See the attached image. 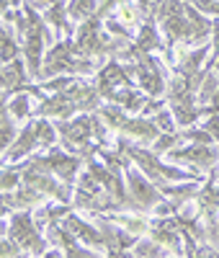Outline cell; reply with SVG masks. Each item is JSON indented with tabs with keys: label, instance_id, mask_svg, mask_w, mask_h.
Masks as SVG:
<instances>
[{
	"label": "cell",
	"instance_id": "obj_7",
	"mask_svg": "<svg viewBox=\"0 0 219 258\" xmlns=\"http://www.w3.org/2000/svg\"><path fill=\"white\" fill-rule=\"evenodd\" d=\"M26 78L29 75H26V68H24V62H21V59H16L11 64H3V96H8V91L16 93L21 88H29Z\"/></svg>",
	"mask_w": 219,
	"mask_h": 258
},
{
	"label": "cell",
	"instance_id": "obj_23",
	"mask_svg": "<svg viewBox=\"0 0 219 258\" xmlns=\"http://www.w3.org/2000/svg\"><path fill=\"white\" fill-rule=\"evenodd\" d=\"M41 258H67V255H64L62 250H47V253H44Z\"/></svg>",
	"mask_w": 219,
	"mask_h": 258
},
{
	"label": "cell",
	"instance_id": "obj_6",
	"mask_svg": "<svg viewBox=\"0 0 219 258\" xmlns=\"http://www.w3.org/2000/svg\"><path fill=\"white\" fill-rule=\"evenodd\" d=\"M196 202H199V209L204 212V217L209 225H216V209H219V186H214V181H206V186L196 194Z\"/></svg>",
	"mask_w": 219,
	"mask_h": 258
},
{
	"label": "cell",
	"instance_id": "obj_16",
	"mask_svg": "<svg viewBox=\"0 0 219 258\" xmlns=\"http://www.w3.org/2000/svg\"><path fill=\"white\" fill-rule=\"evenodd\" d=\"M152 121H155V126L160 129V135H178V121H175L170 109H163Z\"/></svg>",
	"mask_w": 219,
	"mask_h": 258
},
{
	"label": "cell",
	"instance_id": "obj_9",
	"mask_svg": "<svg viewBox=\"0 0 219 258\" xmlns=\"http://www.w3.org/2000/svg\"><path fill=\"white\" fill-rule=\"evenodd\" d=\"M160 47V39H158V29L152 26V24H144L139 29V36L134 39V49L142 52V54H150V52H155Z\"/></svg>",
	"mask_w": 219,
	"mask_h": 258
},
{
	"label": "cell",
	"instance_id": "obj_14",
	"mask_svg": "<svg viewBox=\"0 0 219 258\" xmlns=\"http://www.w3.org/2000/svg\"><path fill=\"white\" fill-rule=\"evenodd\" d=\"M0 54H3V64H11L18 59V44L8 26H3V36H0Z\"/></svg>",
	"mask_w": 219,
	"mask_h": 258
},
{
	"label": "cell",
	"instance_id": "obj_11",
	"mask_svg": "<svg viewBox=\"0 0 219 258\" xmlns=\"http://www.w3.org/2000/svg\"><path fill=\"white\" fill-rule=\"evenodd\" d=\"M70 13H67V3H52L49 11H47V21L49 24H54V31L59 29H67L72 34V26H70Z\"/></svg>",
	"mask_w": 219,
	"mask_h": 258
},
{
	"label": "cell",
	"instance_id": "obj_17",
	"mask_svg": "<svg viewBox=\"0 0 219 258\" xmlns=\"http://www.w3.org/2000/svg\"><path fill=\"white\" fill-rule=\"evenodd\" d=\"M183 137H181V132L178 135H160L155 142H152V150H150V153H173V150H175V145H178Z\"/></svg>",
	"mask_w": 219,
	"mask_h": 258
},
{
	"label": "cell",
	"instance_id": "obj_19",
	"mask_svg": "<svg viewBox=\"0 0 219 258\" xmlns=\"http://www.w3.org/2000/svg\"><path fill=\"white\" fill-rule=\"evenodd\" d=\"M201 129H206V132L214 137V142H219V114H211V116L204 121Z\"/></svg>",
	"mask_w": 219,
	"mask_h": 258
},
{
	"label": "cell",
	"instance_id": "obj_3",
	"mask_svg": "<svg viewBox=\"0 0 219 258\" xmlns=\"http://www.w3.org/2000/svg\"><path fill=\"white\" fill-rule=\"evenodd\" d=\"M173 160H188V163H196L199 168H214V163L219 160V150L214 145H188L183 150H173L170 153Z\"/></svg>",
	"mask_w": 219,
	"mask_h": 258
},
{
	"label": "cell",
	"instance_id": "obj_12",
	"mask_svg": "<svg viewBox=\"0 0 219 258\" xmlns=\"http://www.w3.org/2000/svg\"><path fill=\"white\" fill-rule=\"evenodd\" d=\"M34 129H36L39 145H44V147H52L54 145V140H57V124H52L49 119H36L34 121Z\"/></svg>",
	"mask_w": 219,
	"mask_h": 258
},
{
	"label": "cell",
	"instance_id": "obj_2",
	"mask_svg": "<svg viewBox=\"0 0 219 258\" xmlns=\"http://www.w3.org/2000/svg\"><path fill=\"white\" fill-rule=\"evenodd\" d=\"M124 181H126V188H129L131 199L137 202L139 209H155L160 202H165L163 194H160V188L152 183L147 176H142V170H139L137 165H129V163H126V168H124Z\"/></svg>",
	"mask_w": 219,
	"mask_h": 258
},
{
	"label": "cell",
	"instance_id": "obj_13",
	"mask_svg": "<svg viewBox=\"0 0 219 258\" xmlns=\"http://www.w3.org/2000/svg\"><path fill=\"white\" fill-rule=\"evenodd\" d=\"M3 106L11 111L13 119H31V98L29 96H13L11 103L3 101Z\"/></svg>",
	"mask_w": 219,
	"mask_h": 258
},
{
	"label": "cell",
	"instance_id": "obj_10",
	"mask_svg": "<svg viewBox=\"0 0 219 258\" xmlns=\"http://www.w3.org/2000/svg\"><path fill=\"white\" fill-rule=\"evenodd\" d=\"M67 13H70V21H91L96 13H98V3H91V0H75V3H67Z\"/></svg>",
	"mask_w": 219,
	"mask_h": 258
},
{
	"label": "cell",
	"instance_id": "obj_18",
	"mask_svg": "<svg viewBox=\"0 0 219 258\" xmlns=\"http://www.w3.org/2000/svg\"><path fill=\"white\" fill-rule=\"evenodd\" d=\"M24 183H21V170L18 168H3V194H8V191H16V188H21Z\"/></svg>",
	"mask_w": 219,
	"mask_h": 258
},
{
	"label": "cell",
	"instance_id": "obj_21",
	"mask_svg": "<svg viewBox=\"0 0 219 258\" xmlns=\"http://www.w3.org/2000/svg\"><path fill=\"white\" fill-rule=\"evenodd\" d=\"M211 54L214 57H219V18L214 21V41H211ZM211 57V59H214Z\"/></svg>",
	"mask_w": 219,
	"mask_h": 258
},
{
	"label": "cell",
	"instance_id": "obj_1",
	"mask_svg": "<svg viewBox=\"0 0 219 258\" xmlns=\"http://www.w3.org/2000/svg\"><path fill=\"white\" fill-rule=\"evenodd\" d=\"M11 235V240L21 245V250H26L29 255H44L47 253V240L39 235V225L34 222L31 212H18L11 220V232H6V238Z\"/></svg>",
	"mask_w": 219,
	"mask_h": 258
},
{
	"label": "cell",
	"instance_id": "obj_8",
	"mask_svg": "<svg viewBox=\"0 0 219 258\" xmlns=\"http://www.w3.org/2000/svg\"><path fill=\"white\" fill-rule=\"evenodd\" d=\"M147 96L144 93H139V91H134V88H121V91H116V96L111 98V103L114 106H121V109L126 111V114H142V109L147 106Z\"/></svg>",
	"mask_w": 219,
	"mask_h": 258
},
{
	"label": "cell",
	"instance_id": "obj_22",
	"mask_svg": "<svg viewBox=\"0 0 219 258\" xmlns=\"http://www.w3.org/2000/svg\"><path fill=\"white\" fill-rule=\"evenodd\" d=\"M209 238L219 240V220H216V225H209Z\"/></svg>",
	"mask_w": 219,
	"mask_h": 258
},
{
	"label": "cell",
	"instance_id": "obj_20",
	"mask_svg": "<svg viewBox=\"0 0 219 258\" xmlns=\"http://www.w3.org/2000/svg\"><path fill=\"white\" fill-rule=\"evenodd\" d=\"M18 250H21V245H18L16 240L3 238V258H16V255H18Z\"/></svg>",
	"mask_w": 219,
	"mask_h": 258
},
{
	"label": "cell",
	"instance_id": "obj_15",
	"mask_svg": "<svg viewBox=\"0 0 219 258\" xmlns=\"http://www.w3.org/2000/svg\"><path fill=\"white\" fill-rule=\"evenodd\" d=\"M3 140H0V145H3V153H8V150L13 147V142L18 140V135H16V126H13V116H11V111L3 106Z\"/></svg>",
	"mask_w": 219,
	"mask_h": 258
},
{
	"label": "cell",
	"instance_id": "obj_4",
	"mask_svg": "<svg viewBox=\"0 0 219 258\" xmlns=\"http://www.w3.org/2000/svg\"><path fill=\"white\" fill-rule=\"evenodd\" d=\"M64 227H67L75 238H80L85 245H98V248H108L106 245V238H103V232H98L91 222H85V220H80L78 214H67L64 217Z\"/></svg>",
	"mask_w": 219,
	"mask_h": 258
},
{
	"label": "cell",
	"instance_id": "obj_5",
	"mask_svg": "<svg viewBox=\"0 0 219 258\" xmlns=\"http://www.w3.org/2000/svg\"><path fill=\"white\" fill-rule=\"evenodd\" d=\"M36 145H39V140H36V129H34V121H29V124L18 132V140L13 142V147L8 150V153H3V158H6V160L26 158V155H31V150H34Z\"/></svg>",
	"mask_w": 219,
	"mask_h": 258
},
{
	"label": "cell",
	"instance_id": "obj_24",
	"mask_svg": "<svg viewBox=\"0 0 219 258\" xmlns=\"http://www.w3.org/2000/svg\"><path fill=\"white\" fill-rule=\"evenodd\" d=\"M214 73H216V75H219V59H216V68H214Z\"/></svg>",
	"mask_w": 219,
	"mask_h": 258
}]
</instances>
